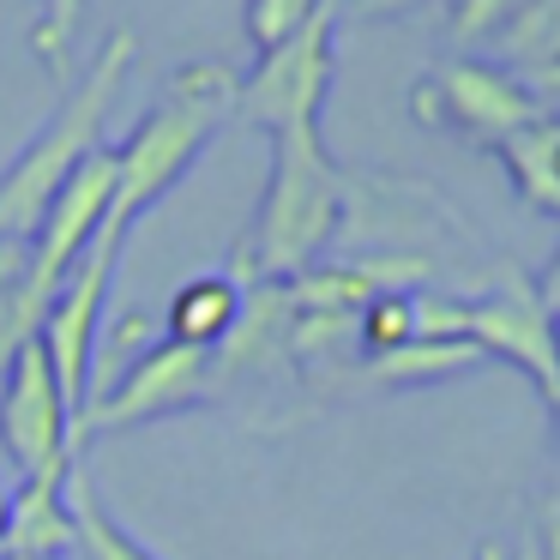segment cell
Returning <instances> with one entry per match:
<instances>
[{"label":"cell","instance_id":"6da1fadb","mask_svg":"<svg viewBox=\"0 0 560 560\" xmlns=\"http://www.w3.org/2000/svg\"><path fill=\"white\" fill-rule=\"evenodd\" d=\"M350 218V170L326 151L319 127L271 133V175L254 223L242 235L230 278L242 283H290L307 266L331 259Z\"/></svg>","mask_w":560,"mask_h":560},{"label":"cell","instance_id":"7a4b0ae2","mask_svg":"<svg viewBox=\"0 0 560 560\" xmlns=\"http://www.w3.org/2000/svg\"><path fill=\"white\" fill-rule=\"evenodd\" d=\"M235 85L242 73H230L223 61H187L163 79V97L139 115V127L115 151V206L109 230H133L151 206L182 187V175L206 158V145L235 121Z\"/></svg>","mask_w":560,"mask_h":560},{"label":"cell","instance_id":"3957f363","mask_svg":"<svg viewBox=\"0 0 560 560\" xmlns=\"http://www.w3.org/2000/svg\"><path fill=\"white\" fill-rule=\"evenodd\" d=\"M133 61H139V37L127 25L109 31L103 49L91 55V67L79 73V85H67V97L55 103V115L37 127V139L0 170V235H7V242H31L43 211H49V199L61 194V182L91 158V151H103L109 109H115V97H121Z\"/></svg>","mask_w":560,"mask_h":560},{"label":"cell","instance_id":"277c9868","mask_svg":"<svg viewBox=\"0 0 560 560\" xmlns=\"http://www.w3.org/2000/svg\"><path fill=\"white\" fill-rule=\"evenodd\" d=\"M218 398V362L211 350H194V343L175 338H151L145 350L127 355L121 380L109 392H91L85 410H79V446L103 434H121V428H145L163 422V416L199 410V404Z\"/></svg>","mask_w":560,"mask_h":560},{"label":"cell","instance_id":"5b68a950","mask_svg":"<svg viewBox=\"0 0 560 560\" xmlns=\"http://www.w3.org/2000/svg\"><path fill=\"white\" fill-rule=\"evenodd\" d=\"M338 79V7L314 13L295 37L266 49L254 73L235 85V115L259 133H295V127H319V109Z\"/></svg>","mask_w":560,"mask_h":560},{"label":"cell","instance_id":"8992f818","mask_svg":"<svg viewBox=\"0 0 560 560\" xmlns=\"http://www.w3.org/2000/svg\"><path fill=\"white\" fill-rule=\"evenodd\" d=\"M410 115L428 133H458V139L488 145V151H494L500 139H512L518 127L542 121L530 91L512 73L488 67L482 55H446V61H434L410 91Z\"/></svg>","mask_w":560,"mask_h":560},{"label":"cell","instance_id":"52a82bcc","mask_svg":"<svg viewBox=\"0 0 560 560\" xmlns=\"http://www.w3.org/2000/svg\"><path fill=\"white\" fill-rule=\"evenodd\" d=\"M121 247H127V235L103 223L97 242L85 247V259L67 271V283L49 295V307H43V319H37V343H43V355H49L55 380H61V398L73 404V410H85V398H91L97 331H103V307H109V290H115Z\"/></svg>","mask_w":560,"mask_h":560},{"label":"cell","instance_id":"ba28073f","mask_svg":"<svg viewBox=\"0 0 560 560\" xmlns=\"http://www.w3.org/2000/svg\"><path fill=\"white\" fill-rule=\"evenodd\" d=\"M0 452L19 476H37L55 458H79V410L61 398V380L37 338H25L0 368Z\"/></svg>","mask_w":560,"mask_h":560},{"label":"cell","instance_id":"9c48e42d","mask_svg":"<svg viewBox=\"0 0 560 560\" xmlns=\"http://www.w3.org/2000/svg\"><path fill=\"white\" fill-rule=\"evenodd\" d=\"M109 206H115V151H91L73 175L61 182V194L49 199L37 235H31V271H25V302L31 314L43 319L49 295L67 283V271L85 259V247L97 242V230L109 223Z\"/></svg>","mask_w":560,"mask_h":560},{"label":"cell","instance_id":"30bf717a","mask_svg":"<svg viewBox=\"0 0 560 560\" xmlns=\"http://www.w3.org/2000/svg\"><path fill=\"white\" fill-rule=\"evenodd\" d=\"M470 343L494 362H512L560 416V368H555V319L536 302V283L524 271H500V283L470 302Z\"/></svg>","mask_w":560,"mask_h":560},{"label":"cell","instance_id":"8fae6325","mask_svg":"<svg viewBox=\"0 0 560 560\" xmlns=\"http://www.w3.org/2000/svg\"><path fill=\"white\" fill-rule=\"evenodd\" d=\"M79 458H55L37 476L13 482V518H7V555L25 560H73V506H67V476Z\"/></svg>","mask_w":560,"mask_h":560},{"label":"cell","instance_id":"7c38bea8","mask_svg":"<svg viewBox=\"0 0 560 560\" xmlns=\"http://www.w3.org/2000/svg\"><path fill=\"white\" fill-rule=\"evenodd\" d=\"M242 302H247V290L230 278V271H199V278H187L182 290L170 295L163 338L194 343V350H218V343L235 331V319H242Z\"/></svg>","mask_w":560,"mask_h":560},{"label":"cell","instance_id":"4fadbf2b","mask_svg":"<svg viewBox=\"0 0 560 560\" xmlns=\"http://www.w3.org/2000/svg\"><path fill=\"white\" fill-rule=\"evenodd\" d=\"M476 362H488L482 350H476L470 338H410L398 343V350H380V355H362V374L374 380V386H440V380H458L470 374Z\"/></svg>","mask_w":560,"mask_h":560},{"label":"cell","instance_id":"5bb4252c","mask_svg":"<svg viewBox=\"0 0 560 560\" xmlns=\"http://www.w3.org/2000/svg\"><path fill=\"white\" fill-rule=\"evenodd\" d=\"M500 170H506V182L518 187V199L530 211H548V218H560V121H530L518 127L512 139H500L494 145Z\"/></svg>","mask_w":560,"mask_h":560},{"label":"cell","instance_id":"9a60e30c","mask_svg":"<svg viewBox=\"0 0 560 560\" xmlns=\"http://www.w3.org/2000/svg\"><path fill=\"white\" fill-rule=\"evenodd\" d=\"M482 61L512 73V79L560 61V0H524L518 13L482 43Z\"/></svg>","mask_w":560,"mask_h":560},{"label":"cell","instance_id":"2e32d148","mask_svg":"<svg viewBox=\"0 0 560 560\" xmlns=\"http://www.w3.org/2000/svg\"><path fill=\"white\" fill-rule=\"evenodd\" d=\"M67 506H73V560H158L97 494H91L85 470L67 476Z\"/></svg>","mask_w":560,"mask_h":560},{"label":"cell","instance_id":"e0dca14e","mask_svg":"<svg viewBox=\"0 0 560 560\" xmlns=\"http://www.w3.org/2000/svg\"><path fill=\"white\" fill-rule=\"evenodd\" d=\"M37 19H31V55L49 79H67L73 67V37H79V19H85L91 0H31Z\"/></svg>","mask_w":560,"mask_h":560},{"label":"cell","instance_id":"ac0fdd59","mask_svg":"<svg viewBox=\"0 0 560 560\" xmlns=\"http://www.w3.org/2000/svg\"><path fill=\"white\" fill-rule=\"evenodd\" d=\"M326 7H331V0H247V7H242L247 49H254V55L278 49L283 37H295V31H302L314 13H326Z\"/></svg>","mask_w":560,"mask_h":560},{"label":"cell","instance_id":"d6986e66","mask_svg":"<svg viewBox=\"0 0 560 560\" xmlns=\"http://www.w3.org/2000/svg\"><path fill=\"white\" fill-rule=\"evenodd\" d=\"M524 0H446V43L452 55H482V43L518 13Z\"/></svg>","mask_w":560,"mask_h":560},{"label":"cell","instance_id":"ffe728a7","mask_svg":"<svg viewBox=\"0 0 560 560\" xmlns=\"http://www.w3.org/2000/svg\"><path fill=\"white\" fill-rule=\"evenodd\" d=\"M416 295V290H410ZM410 295H374V302L355 314V338H362V355H380V350H398V343L416 338V314H410Z\"/></svg>","mask_w":560,"mask_h":560},{"label":"cell","instance_id":"44dd1931","mask_svg":"<svg viewBox=\"0 0 560 560\" xmlns=\"http://www.w3.org/2000/svg\"><path fill=\"white\" fill-rule=\"evenodd\" d=\"M410 314H416V338H470V295L416 290Z\"/></svg>","mask_w":560,"mask_h":560},{"label":"cell","instance_id":"7402d4cb","mask_svg":"<svg viewBox=\"0 0 560 560\" xmlns=\"http://www.w3.org/2000/svg\"><path fill=\"white\" fill-rule=\"evenodd\" d=\"M25 271H31V242H7L0 235V307L25 295Z\"/></svg>","mask_w":560,"mask_h":560},{"label":"cell","instance_id":"603a6c76","mask_svg":"<svg viewBox=\"0 0 560 560\" xmlns=\"http://www.w3.org/2000/svg\"><path fill=\"white\" fill-rule=\"evenodd\" d=\"M518 85L530 91V103L548 115V121H560V61H548V67H536V73H524Z\"/></svg>","mask_w":560,"mask_h":560},{"label":"cell","instance_id":"cb8c5ba5","mask_svg":"<svg viewBox=\"0 0 560 560\" xmlns=\"http://www.w3.org/2000/svg\"><path fill=\"white\" fill-rule=\"evenodd\" d=\"M530 283H536V302H542V314L560 319V247H555V259L542 266V278H530Z\"/></svg>","mask_w":560,"mask_h":560},{"label":"cell","instance_id":"d4e9b609","mask_svg":"<svg viewBox=\"0 0 560 560\" xmlns=\"http://www.w3.org/2000/svg\"><path fill=\"white\" fill-rule=\"evenodd\" d=\"M536 555H542V560H560V512L542 524V530H536Z\"/></svg>","mask_w":560,"mask_h":560},{"label":"cell","instance_id":"484cf974","mask_svg":"<svg viewBox=\"0 0 560 560\" xmlns=\"http://www.w3.org/2000/svg\"><path fill=\"white\" fill-rule=\"evenodd\" d=\"M7 518H13V482H0V555H7Z\"/></svg>","mask_w":560,"mask_h":560},{"label":"cell","instance_id":"4316f807","mask_svg":"<svg viewBox=\"0 0 560 560\" xmlns=\"http://www.w3.org/2000/svg\"><path fill=\"white\" fill-rule=\"evenodd\" d=\"M416 7H422V0H380L374 19H386V13H416Z\"/></svg>","mask_w":560,"mask_h":560},{"label":"cell","instance_id":"83f0119b","mask_svg":"<svg viewBox=\"0 0 560 560\" xmlns=\"http://www.w3.org/2000/svg\"><path fill=\"white\" fill-rule=\"evenodd\" d=\"M470 560H506V548H500V542H482V548H476Z\"/></svg>","mask_w":560,"mask_h":560},{"label":"cell","instance_id":"f1b7e54d","mask_svg":"<svg viewBox=\"0 0 560 560\" xmlns=\"http://www.w3.org/2000/svg\"><path fill=\"white\" fill-rule=\"evenodd\" d=\"M506 560H542V555H536V530L524 536V548H518V555H506Z\"/></svg>","mask_w":560,"mask_h":560},{"label":"cell","instance_id":"f546056e","mask_svg":"<svg viewBox=\"0 0 560 560\" xmlns=\"http://www.w3.org/2000/svg\"><path fill=\"white\" fill-rule=\"evenodd\" d=\"M555 368H560V319H555Z\"/></svg>","mask_w":560,"mask_h":560},{"label":"cell","instance_id":"4dcf8cb0","mask_svg":"<svg viewBox=\"0 0 560 560\" xmlns=\"http://www.w3.org/2000/svg\"><path fill=\"white\" fill-rule=\"evenodd\" d=\"M0 560H25V555H0Z\"/></svg>","mask_w":560,"mask_h":560}]
</instances>
